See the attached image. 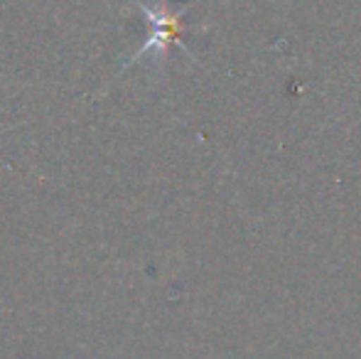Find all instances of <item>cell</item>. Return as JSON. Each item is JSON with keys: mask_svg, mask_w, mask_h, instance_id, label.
Here are the masks:
<instances>
[{"mask_svg": "<svg viewBox=\"0 0 361 359\" xmlns=\"http://www.w3.org/2000/svg\"><path fill=\"white\" fill-rule=\"evenodd\" d=\"M138 8L143 10L147 25H150V37H147L143 49L138 52V57H143L145 52L165 54V49L170 47V44H180V47H185V44H182V37H180L182 30H185L180 13H172L167 5L138 3ZM138 57H135V59H138Z\"/></svg>", "mask_w": 361, "mask_h": 359, "instance_id": "1", "label": "cell"}]
</instances>
